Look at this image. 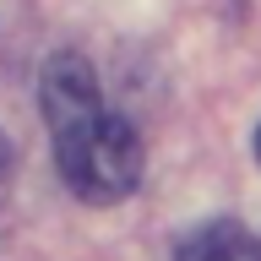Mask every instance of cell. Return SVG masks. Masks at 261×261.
Masks as SVG:
<instances>
[{"label": "cell", "mask_w": 261, "mask_h": 261, "mask_svg": "<svg viewBox=\"0 0 261 261\" xmlns=\"http://www.w3.org/2000/svg\"><path fill=\"white\" fill-rule=\"evenodd\" d=\"M60 179L82 201H120L142 185V136L98 87L82 55H55L38 82Z\"/></svg>", "instance_id": "1"}, {"label": "cell", "mask_w": 261, "mask_h": 261, "mask_svg": "<svg viewBox=\"0 0 261 261\" xmlns=\"http://www.w3.org/2000/svg\"><path fill=\"white\" fill-rule=\"evenodd\" d=\"M174 261H261V245L256 234L234 218H212V223L191 228L185 240H179Z\"/></svg>", "instance_id": "2"}, {"label": "cell", "mask_w": 261, "mask_h": 261, "mask_svg": "<svg viewBox=\"0 0 261 261\" xmlns=\"http://www.w3.org/2000/svg\"><path fill=\"white\" fill-rule=\"evenodd\" d=\"M6 185H11V142L0 136V201H6Z\"/></svg>", "instance_id": "3"}, {"label": "cell", "mask_w": 261, "mask_h": 261, "mask_svg": "<svg viewBox=\"0 0 261 261\" xmlns=\"http://www.w3.org/2000/svg\"><path fill=\"white\" fill-rule=\"evenodd\" d=\"M256 158H261V125H256Z\"/></svg>", "instance_id": "4"}]
</instances>
